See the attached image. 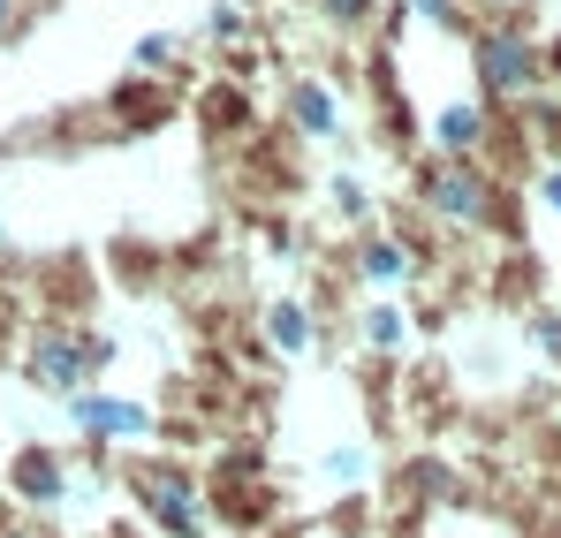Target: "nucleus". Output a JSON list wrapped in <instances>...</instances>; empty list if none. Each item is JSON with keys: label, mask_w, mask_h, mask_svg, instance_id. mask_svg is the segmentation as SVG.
<instances>
[]
</instances>
